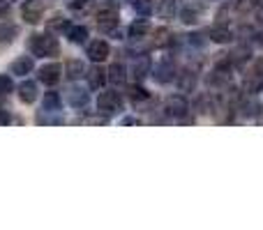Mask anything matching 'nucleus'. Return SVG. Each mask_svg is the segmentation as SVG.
Returning a JSON list of instances; mask_svg holds the SVG:
<instances>
[{
    "mask_svg": "<svg viewBox=\"0 0 263 230\" xmlns=\"http://www.w3.org/2000/svg\"><path fill=\"white\" fill-rule=\"evenodd\" d=\"M132 7L139 16H150L153 14V3L150 0H132Z\"/></svg>",
    "mask_w": 263,
    "mask_h": 230,
    "instance_id": "nucleus-28",
    "label": "nucleus"
},
{
    "mask_svg": "<svg viewBox=\"0 0 263 230\" xmlns=\"http://www.w3.org/2000/svg\"><path fill=\"white\" fill-rule=\"evenodd\" d=\"M35 69V62H32L30 55H21L12 62V74L14 76H28V74Z\"/></svg>",
    "mask_w": 263,
    "mask_h": 230,
    "instance_id": "nucleus-19",
    "label": "nucleus"
},
{
    "mask_svg": "<svg viewBox=\"0 0 263 230\" xmlns=\"http://www.w3.org/2000/svg\"><path fill=\"white\" fill-rule=\"evenodd\" d=\"M28 49L37 58H53V55L60 53V44L51 32H46V35H32L28 39Z\"/></svg>",
    "mask_w": 263,
    "mask_h": 230,
    "instance_id": "nucleus-1",
    "label": "nucleus"
},
{
    "mask_svg": "<svg viewBox=\"0 0 263 230\" xmlns=\"http://www.w3.org/2000/svg\"><path fill=\"white\" fill-rule=\"evenodd\" d=\"M67 104L74 106V109H86L88 106V92L83 88H69L67 90Z\"/></svg>",
    "mask_w": 263,
    "mask_h": 230,
    "instance_id": "nucleus-17",
    "label": "nucleus"
},
{
    "mask_svg": "<svg viewBox=\"0 0 263 230\" xmlns=\"http://www.w3.org/2000/svg\"><path fill=\"white\" fill-rule=\"evenodd\" d=\"M256 18H259V21L263 23V5H261V7H259V12H256Z\"/></svg>",
    "mask_w": 263,
    "mask_h": 230,
    "instance_id": "nucleus-35",
    "label": "nucleus"
},
{
    "mask_svg": "<svg viewBox=\"0 0 263 230\" xmlns=\"http://www.w3.org/2000/svg\"><path fill=\"white\" fill-rule=\"evenodd\" d=\"M106 78H109V83H114V86H123V83L127 81V69H125V65L111 62L109 69H106Z\"/></svg>",
    "mask_w": 263,
    "mask_h": 230,
    "instance_id": "nucleus-14",
    "label": "nucleus"
},
{
    "mask_svg": "<svg viewBox=\"0 0 263 230\" xmlns=\"http://www.w3.org/2000/svg\"><path fill=\"white\" fill-rule=\"evenodd\" d=\"M18 35V28L14 23H0V44H12Z\"/></svg>",
    "mask_w": 263,
    "mask_h": 230,
    "instance_id": "nucleus-24",
    "label": "nucleus"
},
{
    "mask_svg": "<svg viewBox=\"0 0 263 230\" xmlns=\"http://www.w3.org/2000/svg\"><path fill=\"white\" fill-rule=\"evenodd\" d=\"M9 120V115H5V111L0 109V122H7Z\"/></svg>",
    "mask_w": 263,
    "mask_h": 230,
    "instance_id": "nucleus-34",
    "label": "nucleus"
},
{
    "mask_svg": "<svg viewBox=\"0 0 263 230\" xmlns=\"http://www.w3.org/2000/svg\"><path fill=\"white\" fill-rule=\"evenodd\" d=\"M65 69L60 67L58 62H49L44 65V67H40V72H37V78H40V83H44V86H55V83L60 81V76H63Z\"/></svg>",
    "mask_w": 263,
    "mask_h": 230,
    "instance_id": "nucleus-7",
    "label": "nucleus"
},
{
    "mask_svg": "<svg viewBox=\"0 0 263 230\" xmlns=\"http://www.w3.org/2000/svg\"><path fill=\"white\" fill-rule=\"evenodd\" d=\"M123 124H139V120H134V117H125Z\"/></svg>",
    "mask_w": 263,
    "mask_h": 230,
    "instance_id": "nucleus-33",
    "label": "nucleus"
},
{
    "mask_svg": "<svg viewBox=\"0 0 263 230\" xmlns=\"http://www.w3.org/2000/svg\"><path fill=\"white\" fill-rule=\"evenodd\" d=\"M18 99H21L23 104H32V101L37 99V83L23 81L21 86H18Z\"/></svg>",
    "mask_w": 263,
    "mask_h": 230,
    "instance_id": "nucleus-20",
    "label": "nucleus"
},
{
    "mask_svg": "<svg viewBox=\"0 0 263 230\" xmlns=\"http://www.w3.org/2000/svg\"><path fill=\"white\" fill-rule=\"evenodd\" d=\"M176 74H178V69H176V65H173V60L171 58H164L162 62L155 67V72H153V78L157 83H171V81H176Z\"/></svg>",
    "mask_w": 263,
    "mask_h": 230,
    "instance_id": "nucleus-5",
    "label": "nucleus"
},
{
    "mask_svg": "<svg viewBox=\"0 0 263 230\" xmlns=\"http://www.w3.org/2000/svg\"><path fill=\"white\" fill-rule=\"evenodd\" d=\"M116 26H118V12L114 7H104L97 14V28H100V32L109 35V32L116 30Z\"/></svg>",
    "mask_w": 263,
    "mask_h": 230,
    "instance_id": "nucleus-6",
    "label": "nucleus"
},
{
    "mask_svg": "<svg viewBox=\"0 0 263 230\" xmlns=\"http://www.w3.org/2000/svg\"><path fill=\"white\" fill-rule=\"evenodd\" d=\"M67 28H69V23L63 14H53V16L49 18V23H46V30L49 32H60V30L67 32Z\"/></svg>",
    "mask_w": 263,
    "mask_h": 230,
    "instance_id": "nucleus-26",
    "label": "nucleus"
},
{
    "mask_svg": "<svg viewBox=\"0 0 263 230\" xmlns=\"http://www.w3.org/2000/svg\"><path fill=\"white\" fill-rule=\"evenodd\" d=\"M44 0H26L21 7V16L26 23H40L42 16H44Z\"/></svg>",
    "mask_w": 263,
    "mask_h": 230,
    "instance_id": "nucleus-4",
    "label": "nucleus"
},
{
    "mask_svg": "<svg viewBox=\"0 0 263 230\" xmlns=\"http://www.w3.org/2000/svg\"><path fill=\"white\" fill-rule=\"evenodd\" d=\"M236 106L245 117H259L263 113V104L256 99V97L252 99V95L250 97H240V101H238Z\"/></svg>",
    "mask_w": 263,
    "mask_h": 230,
    "instance_id": "nucleus-9",
    "label": "nucleus"
},
{
    "mask_svg": "<svg viewBox=\"0 0 263 230\" xmlns=\"http://www.w3.org/2000/svg\"><path fill=\"white\" fill-rule=\"evenodd\" d=\"M187 111H190V104H187V99L182 95H173L164 101V113L173 117V120H182L187 115Z\"/></svg>",
    "mask_w": 263,
    "mask_h": 230,
    "instance_id": "nucleus-3",
    "label": "nucleus"
},
{
    "mask_svg": "<svg viewBox=\"0 0 263 230\" xmlns=\"http://www.w3.org/2000/svg\"><path fill=\"white\" fill-rule=\"evenodd\" d=\"M150 69H153V62H150V58L148 55H141V58H136L134 62H132V76H134V81H143L145 76L150 74Z\"/></svg>",
    "mask_w": 263,
    "mask_h": 230,
    "instance_id": "nucleus-12",
    "label": "nucleus"
},
{
    "mask_svg": "<svg viewBox=\"0 0 263 230\" xmlns=\"http://www.w3.org/2000/svg\"><path fill=\"white\" fill-rule=\"evenodd\" d=\"M7 12H9V0H0V16H5Z\"/></svg>",
    "mask_w": 263,
    "mask_h": 230,
    "instance_id": "nucleus-32",
    "label": "nucleus"
},
{
    "mask_svg": "<svg viewBox=\"0 0 263 230\" xmlns=\"http://www.w3.org/2000/svg\"><path fill=\"white\" fill-rule=\"evenodd\" d=\"M127 97H129V101L136 106V109H139V106L143 104V101H148V99H150L148 90H145V88H141V86H132L129 90H127Z\"/></svg>",
    "mask_w": 263,
    "mask_h": 230,
    "instance_id": "nucleus-23",
    "label": "nucleus"
},
{
    "mask_svg": "<svg viewBox=\"0 0 263 230\" xmlns=\"http://www.w3.org/2000/svg\"><path fill=\"white\" fill-rule=\"evenodd\" d=\"M65 74H67V81H79V78H83L88 74L86 65L81 62V60H67V65H65Z\"/></svg>",
    "mask_w": 263,
    "mask_h": 230,
    "instance_id": "nucleus-18",
    "label": "nucleus"
},
{
    "mask_svg": "<svg viewBox=\"0 0 263 230\" xmlns=\"http://www.w3.org/2000/svg\"><path fill=\"white\" fill-rule=\"evenodd\" d=\"M67 5L72 9H81V7H86L88 5V0H67Z\"/></svg>",
    "mask_w": 263,
    "mask_h": 230,
    "instance_id": "nucleus-31",
    "label": "nucleus"
},
{
    "mask_svg": "<svg viewBox=\"0 0 263 230\" xmlns=\"http://www.w3.org/2000/svg\"><path fill=\"white\" fill-rule=\"evenodd\" d=\"M176 86L180 92H194L196 90V74L192 69H182L176 74Z\"/></svg>",
    "mask_w": 263,
    "mask_h": 230,
    "instance_id": "nucleus-11",
    "label": "nucleus"
},
{
    "mask_svg": "<svg viewBox=\"0 0 263 230\" xmlns=\"http://www.w3.org/2000/svg\"><path fill=\"white\" fill-rule=\"evenodd\" d=\"M203 12H205V5L190 3V5H185V7L180 9V21L187 23V26H192V23H196L201 16H203Z\"/></svg>",
    "mask_w": 263,
    "mask_h": 230,
    "instance_id": "nucleus-10",
    "label": "nucleus"
},
{
    "mask_svg": "<svg viewBox=\"0 0 263 230\" xmlns=\"http://www.w3.org/2000/svg\"><path fill=\"white\" fill-rule=\"evenodd\" d=\"M229 58H231V62L236 65V67H242V65L252 58V51H250V46L247 44H240V46H236V49L229 53Z\"/></svg>",
    "mask_w": 263,
    "mask_h": 230,
    "instance_id": "nucleus-21",
    "label": "nucleus"
},
{
    "mask_svg": "<svg viewBox=\"0 0 263 230\" xmlns=\"http://www.w3.org/2000/svg\"><path fill=\"white\" fill-rule=\"evenodd\" d=\"M159 14L164 18H173L178 14V7H176V0H162L159 3Z\"/></svg>",
    "mask_w": 263,
    "mask_h": 230,
    "instance_id": "nucleus-29",
    "label": "nucleus"
},
{
    "mask_svg": "<svg viewBox=\"0 0 263 230\" xmlns=\"http://www.w3.org/2000/svg\"><path fill=\"white\" fill-rule=\"evenodd\" d=\"M12 90H14L12 78H9L7 74H0V99H3V97H7Z\"/></svg>",
    "mask_w": 263,
    "mask_h": 230,
    "instance_id": "nucleus-30",
    "label": "nucleus"
},
{
    "mask_svg": "<svg viewBox=\"0 0 263 230\" xmlns=\"http://www.w3.org/2000/svg\"><path fill=\"white\" fill-rule=\"evenodd\" d=\"M109 53H111V46H109V41H104V39H95L88 44V58L97 65L104 62V60L109 58Z\"/></svg>",
    "mask_w": 263,
    "mask_h": 230,
    "instance_id": "nucleus-8",
    "label": "nucleus"
},
{
    "mask_svg": "<svg viewBox=\"0 0 263 230\" xmlns=\"http://www.w3.org/2000/svg\"><path fill=\"white\" fill-rule=\"evenodd\" d=\"M67 37L74 44H83L88 39V28L86 26H69L67 28Z\"/></svg>",
    "mask_w": 263,
    "mask_h": 230,
    "instance_id": "nucleus-25",
    "label": "nucleus"
},
{
    "mask_svg": "<svg viewBox=\"0 0 263 230\" xmlns=\"http://www.w3.org/2000/svg\"><path fill=\"white\" fill-rule=\"evenodd\" d=\"M60 106H63V99H60L58 92H46L44 95V111H49V113H55V111H60Z\"/></svg>",
    "mask_w": 263,
    "mask_h": 230,
    "instance_id": "nucleus-27",
    "label": "nucleus"
},
{
    "mask_svg": "<svg viewBox=\"0 0 263 230\" xmlns=\"http://www.w3.org/2000/svg\"><path fill=\"white\" fill-rule=\"evenodd\" d=\"M150 35V23L145 21V16H141L139 21H134L129 26V37L132 39H143V37Z\"/></svg>",
    "mask_w": 263,
    "mask_h": 230,
    "instance_id": "nucleus-22",
    "label": "nucleus"
},
{
    "mask_svg": "<svg viewBox=\"0 0 263 230\" xmlns=\"http://www.w3.org/2000/svg\"><path fill=\"white\" fill-rule=\"evenodd\" d=\"M86 78H88L90 90H102V88H104V81H109V78H106V72L102 67H97V62H95V67L88 69Z\"/></svg>",
    "mask_w": 263,
    "mask_h": 230,
    "instance_id": "nucleus-15",
    "label": "nucleus"
},
{
    "mask_svg": "<svg viewBox=\"0 0 263 230\" xmlns=\"http://www.w3.org/2000/svg\"><path fill=\"white\" fill-rule=\"evenodd\" d=\"M97 111L106 117L118 115L120 111H123V97H120V92L118 90L100 92V97H97Z\"/></svg>",
    "mask_w": 263,
    "mask_h": 230,
    "instance_id": "nucleus-2",
    "label": "nucleus"
},
{
    "mask_svg": "<svg viewBox=\"0 0 263 230\" xmlns=\"http://www.w3.org/2000/svg\"><path fill=\"white\" fill-rule=\"evenodd\" d=\"M247 95H259L263 92V74H256V72H247L245 74V83H242Z\"/></svg>",
    "mask_w": 263,
    "mask_h": 230,
    "instance_id": "nucleus-16",
    "label": "nucleus"
},
{
    "mask_svg": "<svg viewBox=\"0 0 263 230\" xmlns=\"http://www.w3.org/2000/svg\"><path fill=\"white\" fill-rule=\"evenodd\" d=\"M210 39L215 41V44H227V41L233 39V32L231 28H229V23H215L213 28H210Z\"/></svg>",
    "mask_w": 263,
    "mask_h": 230,
    "instance_id": "nucleus-13",
    "label": "nucleus"
}]
</instances>
